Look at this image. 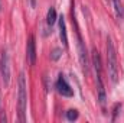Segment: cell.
<instances>
[{
	"label": "cell",
	"instance_id": "10",
	"mask_svg": "<svg viewBox=\"0 0 124 123\" xmlns=\"http://www.w3.org/2000/svg\"><path fill=\"white\" fill-rule=\"evenodd\" d=\"M61 55H62V49L61 48H55V49L51 52V60H52V61H56V60H59Z\"/></svg>",
	"mask_w": 124,
	"mask_h": 123
},
{
	"label": "cell",
	"instance_id": "7",
	"mask_svg": "<svg viewBox=\"0 0 124 123\" xmlns=\"http://www.w3.org/2000/svg\"><path fill=\"white\" fill-rule=\"evenodd\" d=\"M59 36H61V41L63 44L65 48H68V36H66V25H65V19L63 16H61L59 19Z\"/></svg>",
	"mask_w": 124,
	"mask_h": 123
},
{
	"label": "cell",
	"instance_id": "9",
	"mask_svg": "<svg viewBox=\"0 0 124 123\" xmlns=\"http://www.w3.org/2000/svg\"><path fill=\"white\" fill-rule=\"evenodd\" d=\"M55 22H56V10H55V7H51L48 10V15H46V23L49 26H52Z\"/></svg>",
	"mask_w": 124,
	"mask_h": 123
},
{
	"label": "cell",
	"instance_id": "6",
	"mask_svg": "<svg viewBox=\"0 0 124 123\" xmlns=\"http://www.w3.org/2000/svg\"><path fill=\"white\" fill-rule=\"evenodd\" d=\"M26 60L29 65H35L36 62V45H35V36L31 35L26 44Z\"/></svg>",
	"mask_w": 124,
	"mask_h": 123
},
{
	"label": "cell",
	"instance_id": "11",
	"mask_svg": "<svg viewBox=\"0 0 124 123\" xmlns=\"http://www.w3.org/2000/svg\"><path fill=\"white\" fill-rule=\"evenodd\" d=\"M66 119L68 120H75V119H78V112L77 110H74V109H71V110H68L66 112Z\"/></svg>",
	"mask_w": 124,
	"mask_h": 123
},
{
	"label": "cell",
	"instance_id": "3",
	"mask_svg": "<svg viewBox=\"0 0 124 123\" xmlns=\"http://www.w3.org/2000/svg\"><path fill=\"white\" fill-rule=\"evenodd\" d=\"M0 72H1V80L4 86H9L10 83V67H9V55L7 51L3 49L0 55Z\"/></svg>",
	"mask_w": 124,
	"mask_h": 123
},
{
	"label": "cell",
	"instance_id": "8",
	"mask_svg": "<svg viewBox=\"0 0 124 123\" xmlns=\"http://www.w3.org/2000/svg\"><path fill=\"white\" fill-rule=\"evenodd\" d=\"M93 64H94V68H95V72L100 74L101 72V58H100V54L97 49L93 51Z\"/></svg>",
	"mask_w": 124,
	"mask_h": 123
},
{
	"label": "cell",
	"instance_id": "5",
	"mask_svg": "<svg viewBox=\"0 0 124 123\" xmlns=\"http://www.w3.org/2000/svg\"><path fill=\"white\" fill-rule=\"evenodd\" d=\"M56 90L58 93L63 96V97H72L74 96V91H72V88H71V86L66 83V80H65V77L59 74V77H58V81H56Z\"/></svg>",
	"mask_w": 124,
	"mask_h": 123
},
{
	"label": "cell",
	"instance_id": "2",
	"mask_svg": "<svg viewBox=\"0 0 124 123\" xmlns=\"http://www.w3.org/2000/svg\"><path fill=\"white\" fill-rule=\"evenodd\" d=\"M26 101H28L26 80H25V74L20 72V75H19V91H17V109H19V120L20 122H26Z\"/></svg>",
	"mask_w": 124,
	"mask_h": 123
},
{
	"label": "cell",
	"instance_id": "1",
	"mask_svg": "<svg viewBox=\"0 0 124 123\" xmlns=\"http://www.w3.org/2000/svg\"><path fill=\"white\" fill-rule=\"evenodd\" d=\"M107 67H108V74L111 81L116 84L118 81V61H117V52L113 45V41L108 38L107 39Z\"/></svg>",
	"mask_w": 124,
	"mask_h": 123
},
{
	"label": "cell",
	"instance_id": "4",
	"mask_svg": "<svg viewBox=\"0 0 124 123\" xmlns=\"http://www.w3.org/2000/svg\"><path fill=\"white\" fill-rule=\"evenodd\" d=\"M77 39H78V52H79V61L82 64V68L85 72H88V55H87V49L84 46V42L81 39V35L78 32V26H77Z\"/></svg>",
	"mask_w": 124,
	"mask_h": 123
}]
</instances>
